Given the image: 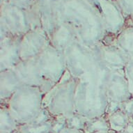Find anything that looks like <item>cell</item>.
Returning <instances> with one entry per match:
<instances>
[{"mask_svg": "<svg viewBox=\"0 0 133 133\" xmlns=\"http://www.w3.org/2000/svg\"><path fill=\"white\" fill-rule=\"evenodd\" d=\"M123 12L128 15H133V0H121Z\"/></svg>", "mask_w": 133, "mask_h": 133, "instance_id": "cell-23", "label": "cell"}, {"mask_svg": "<svg viewBox=\"0 0 133 133\" xmlns=\"http://www.w3.org/2000/svg\"><path fill=\"white\" fill-rule=\"evenodd\" d=\"M21 37L8 36L0 38L1 71L13 69L20 61Z\"/></svg>", "mask_w": 133, "mask_h": 133, "instance_id": "cell-10", "label": "cell"}, {"mask_svg": "<svg viewBox=\"0 0 133 133\" xmlns=\"http://www.w3.org/2000/svg\"><path fill=\"white\" fill-rule=\"evenodd\" d=\"M108 105L106 88L78 80L75 98V113L91 120L107 116Z\"/></svg>", "mask_w": 133, "mask_h": 133, "instance_id": "cell-2", "label": "cell"}, {"mask_svg": "<svg viewBox=\"0 0 133 133\" xmlns=\"http://www.w3.org/2000/svg\"><path fill=\"white\" fill-rule=\"evenodd\" d=\"M1 103H6L17 90L22 87L18 75L13 69L1 71Z\"/></svg>", "mask_w": 133, "mask_h": 133, "instance_id": "cell-14", "label": "cell"}, {"mask_svg": "<svg viewBox=\"0 0 133 133\" xmlns=\"http://www.w3.org/2000/svg\"><path fill=\"white\" fill-rule=\"evenodd\" d=\"M110 132H111V133H126L124 131H121V132H111V131H110Z\"/></svg>", "mask_w": 133, "mask_h": 133, "instance_id": "cell-28", "label": "cell"}, {"mask_svg": "<svg viewBox=\"0 0 133 133\" xmlns=\"http://www.w3.org/2000/svg\"><path fill=\"white\" fill-rule=\"evenodd\" d=\"M2 16L1 38L11 36L14 37H22L31 29L29 22L24 19L22 13L18 9L6 7Z\"/></svg>", "mask_w": 133, "mask_h": 133, "instance_id": "cell-9", "label": "cell"}, {"mask_svg": "<svg viewBox=\"0 0 133 133\" xmlns=\"http://www.w3.org/2000/svg\"><path fill=\"white\" fill-rule=\"evenodd\" d=\"M107 119L110 131L121 132L124 131L125 127L130 121V116L121 109L108 116Z\"/></svg>", "mask_w": 133, "mask_h": 133, "instance_id": "cell-16", "label": "cell"}, {"mask_svg": "<svg viewBox=\"0 0 133 133\" xmlns=\"http://www.w3.org/2000/svg\"><path fill=\"white\" fill-rule=\"evenodd\" d=\"M121 109L128 116H132L133 112V97L121 103Z\"/></svg>", "mask_w": 133, "mask_h": 133, "instance_id": "cell-24", "label": "cell"}, {"mask_svg": "<svg viewBox=\"0 0 133 133\" xmlns=\"http://www.w3.org/2000/svg\"><path fill=\"white\" fill-rule=\"evenodd\" d=\"M67 71L79 80L98 59L94 49L76 40L63 51Z\"/></svg>", "mask_w": 133, "mask_h": 133, "instance_id": "cell-5", "label": "cell"}, {"mask_svg": "<svg viewBox=\"0 0 133 133\" xmlns=\"http://www.w3.org/2000/svg\"><path fill=\"white\" fill-rule=\"evenodd\" d=\"M44 94L39 88L22 86L4 105L18 125L32 123L43 108Z\"/></svg>", "mask_w": 133, "mask_h": 133, "instance_id": "cell-1", "label": "cell"}, {"mask_svg": "<svg viewBox=\"0 0 133 133\" xmlns=\"http://www.w3.org/2000/svg\"><path fill=\"white\" fill-rule=\"evenodd\" d=\"M0 133H12V132H3V131H0Z\"/></svg>", "mask_w": 133, "mask_h": 133, "instance_id": "cell-30", "label": "cell"}, {"mask_svg": "<svg viewBox=\"0 0 133 133\" xmlns=\"http://www.w3.org/2000/svg\"><path fill=\"white\" fill-rule=\"evenodd\" d=\"M13 133H24V132H22V131H21V130H20L18 129V130L15 131V132H13Z\"/></svg>", "mask_w": 133, "mask_h": 133, "instance_id": "cell-29", "label": "cell"}, {"mask_svg": "<svg viewBox=\"0 0 133 133\" xmlns=\"http://www.w3.org/2000/svg\"><path fill=\"white\" fill-rule=\"evenodd\" d=\"M125 76L128 83L130 91L133 97V59H130L123 69Z\"/></svg>", "mask_w": 133, "mask_h": 133, "instance_id": "cell-21", "label": "cell"}, {"mask_svg": "<svg viewBox=\"0 0 133 133\" xmlns=\"http://www.w3.org/2000/svg\"><path fill=\"white\" fill-rule=\"evenodd\" d=\"M84 131L87 133H94L99 131H110L107 116L88 120Z\"/></svg>", "mask_w": 133, "mask_h": 133, "instance_id": "cell-19", "label": "cell"}, {"mask_svg": "<svg viewBox=\"0 0 133 133\" xmlns=\"http://www.w3.org/2000/svg\"><path fill=\"white\" fill-rule=\"evenodd\" d=\"M65 127H67L66 119L62 118H54L52 121L51 133H60Z\"/></svg>", "mask_w": 133, "mask_h": 133, "instance_id": "cell-22", "label": "cell"}, {"mask_svg": "<svg viewBox=\"0 0 133 133\" xmlns=\"http://www.w3.org/2000/svg\"><path fill=\"white\" fill-rule=\"evenodd\" d=\"M78 80L69 76L44 96L43 106L54 118L67 119L75 114V98Z\"/></svg>", "mask_w": 133, "mask_h": 133, "instance_id": "cell-3", "label": "cell"}, {"mask_svg": "<svg viewBox=\"0 0 133 133\" xmlns=\"http://www.w3.org/2000/svg\"><path fill=\"white\" fill-rule=\"evenodd\" d=\"M19 128V125L15 121L9 109L4 105L1 104L0 109V131L15 132Z\"/></svg>", "mask_w": 133, "mask_h": 133, "instance_id": "cell-17", "label": "cell"}, {"mask_svg": "<svg viewBox=\"0 0 133 133\" xmlns=\"http://www.w3.org/2000/svg\"><path fill=\"white\" fill-rule=\"evenodd\" d=\"M132 116V117L133 118V112H132V116Z\"/></svg>", "mask_w": 133, "mask_h": 133, "instance_id": "cell-32", "label": "cell"}, {"mask_svg": "<svg viewBox=\"0 0 133 133\" xmlns=\"http://www.w3.org/2000/svg\"><path fill=\"white\" fill-rule=\"evenodd\" d=\"M60 133H87L84 130H77V129L71 128L68 127H65L63 130L61 131Z\"/></svg>", "mask_w": 133, "mask_h": 133, "instance_id": "cell-25", "label": "cell"}, {"mask_svg": "<svg viewBox=\"0 0 133 133\" xmlns=\"http://www.w3.org/2000/svg\"><path fill=\"white\" fill-rule=\"evenodd\" d=\"M89 119L78 114L75 113L70 118L66 119V125L68 128L84 130L85 125Z\"/></svg>", "mask_w": 133, "mask_h": 133, "instance_id": "cell-20", "label": "cell"}, {"mask_svg": "<svg viewBox=\"0 0 133 133\" xmlns=\"http://www.w3.org/2000/svg\"><path fill=\"white\" fill-rule=\"evenodd\" d=\"M52 121L20 125L18 129L24 133H51Z\"/></svg>", "mask_w": 133, "mask_h": 133, "instance_id": "cell-18", "label": "cell"}, {"mask_svg": "<svg viewBox=\"0 0 133 133\" xmlns=\"http://www.w3.org/2000/svg\"><path fill=\"white\" fill-rule=\"evenodd\" d=\"M50 43V37L42 29H31L21 37V59L28 60L36 59Z\"/></svg>", "mask_w": 133, "mask_h": 133, "instance_id": "cell-7", "label": "cell"}, {"mask_svg": "<svg viewBox=\"0 0 133 133\" xmlns=\"http://www.w3.org/2000/svg\"><path fill=\"white\" fill-rule=\"evenodd\" d=\"M113 43L118 46L130 59H133V24L123 29Z\"/></svg>", "mask_w": 133, "mask_h": 133, "instance_id": "cell-15", "label": "cell"}, {"mask_svg": "<svg viewBox=\"0 0 133 133\" xmlns=\"http://www.w3.org/2000/svg\"><path fill=\"white\" fill-rule=\"evenodd\" d=\"M13 70L18 75L22 86L39 88L44 96L54 87L45 80L35 59L22 60Z\"/></svg>", "mask_w": 133, "mask_h": 133, "instance_id": "cell-6", "label": "cell"}, {"mask_svg": "<svg viewBox=\"0 0 133 133\" xmlns=\"http://www.w3.org/2000/svg\"><path fill=\"white\" fill-rule=\"evenodd\" d=\"M35 59L45 80L52 87L58 84L67 72L63 52L50 43Z\"/></svg>", "mask_w": 133, "mask_h": 133, "instance_id": "cell-4", "label": "cell"}, {"mask_svg": "<svg viewBox=\"0 0 133 133\" xmlns=\"http://www.w3.org/2000/svg\"><path fill=\"white\" fill-rule=\"evenodd\" d=\"M76 40V34L72 27L62 22H59L50 37L51 45L62 52Z\"/></svg>", "mask_w": 133, "mask_h": 133, "instance_id": "cell-12", "label": "cell"}, {"mask_svg": "<svg viewBox=\"0 0 133 133\" xmlns=\"http://www.w3.org/2000/svg\"><path fill=\"white\" fill-rule=\"evenodd\" d=\"M106 91L109 101L111 102L121 104L132 98L123 70L111 72Z\"/></svg>", "mask_w": 133, "mask_h": 133, "instance_id": "cell-11", "label": "cell"}, {"mask_svg": "<svg viewBox=\"0 0 133 133\" xmlns=\"http://www.w3.org/2000/svg\"><path fill=\"white\" fill-rule=\"evenodd\" d=\"M111 72L112 70L98 59L79 81L88 82L106 88Z\"/></svg>", "mask_w": 133, "mask_h": 133, "instance_id": "cell-13", "label": "cell"}, {"mask_svg": "<svg viewBox=\"0 0 133 133\" xmlns=\"http://www.w3.org/2000/svg\"><path fill=\"white\" fill-rule=\"evenodd\" d=\"M94 133H111L110 131H99V132H96Z\"/></svg>", "mask_w": 133, "mask_h": 133, "instance_id": "cell-27", "label": "cell"}, {"mask_svg": "<svg viewBox=\"0 0 133 133\" xmlns=\"http://www.w3.org/2000/svg\"><path fill=\"white\" fill-rule=\"evenodd\" d=\"M124 132L126 133H133V118L132 116H130V121L125 127Z\"/></svg>", "mask_w": 133, "mask_h": 133, "instance_id": "cell-26", "label": "cell"}, {"mask_svg": "<svg viewBox=\"0 0 133 133\" xmlns=\"http://www.w3.org/2000/svg\"><path fill=\"white\" fill-rule=\"evenodd\" d=\"M93 49L98 59L112 71L123 70L130 59L113 43L101 42Z\"/></svg>", "mask_w": 133, "mask_h": 133, "instance_id": "cell-8", "label": "cell"}, {"mask_svg": "<svg viewBox=\"0 0 133 133\" xmlns=\"http://www.w3.org/2000/svg\"><path fill=\"white\" fill-rule=\"evenodd\" d=\"M132 22H133V15L132 16Z\"/></svg>", "mask_w": 133, "mask_h": 133, "instance_id": "cell-31", "label": "cell"}]
</instances>
